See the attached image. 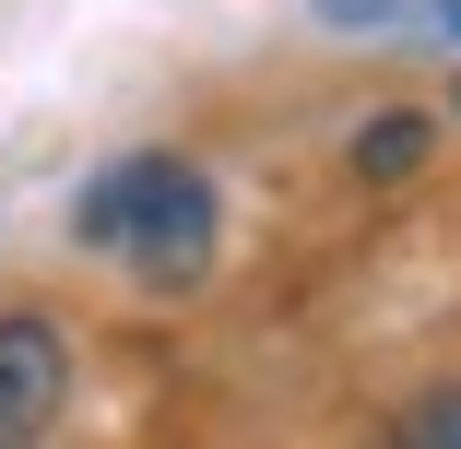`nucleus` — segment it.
<instances>
[{"label":"nucleus","mask_w":461,"mask_h":449,"mask_svg":"<svg viewBox=\"0 0 461 449\" xmlns=\"http://www.w3.org/2000/svg\"><path fill=\"white\" fill-rule=\"evenodd\" d=\"M83 248L119 260L131 284L154 296H202L213 284V248H225V202H213V177L190 154H119L95 166V190H83Z\"/></svg>","instance_id":"f257e3e1"},{"label":"nucleus","mask_w":461,"mask_h":449,"mask_svg":"<svg viewBox=\"0 0 461 449\" xmlns=\"http://www.w3.org/2000/svg\"><path fill=\"white\" fill-rule=\"evenodd\" d=\"M59 391H71V343L48 308H13L0 319V449H36L59 426Z\"/></svg>","instance_id":"f03ea898"},{"label":"nucleus","mask_w":461,"mask_h":449,"mask_svg":"<svg viewBox=\"0 0 461 449\" xmlns=\"http://www.w3.org/2000/svg\"><path fill=\"white\" fill-rule=\"evenodd\" d=\"M426 142H438V130H426L414 107L366 119V130H355V177H414V166H426Z\"/></svg>","instance_id":"7ed1b4c3"},{"label":"nucleus","mask_w":461,"mask_h":449,"mask_svg":"<svg viewBox=\"0 0 461 449\" xmlns=\"http://www.w3.org/2000/svg\"><path fill=\"white\" fill-rule=\"evenodd\" d=\"M391 449H461V379H449V391H426V402L391 426Z\"/></svg>","instance_id":"20e7f679"},{"label":"nucleus","mask_w":461,"mask_h":449,"mask_svg":"<svg viewBox=\"0 0 461 449\" xmlns=\"http://www.w3.org/2000/svg\"><path fill=\"white\" fill-rule=\"evenodd\" d=\"M426 24H449V36H461V0H426Z\"/></svg>","instance_id":"39448f33"}]
</instances>
